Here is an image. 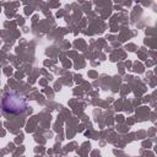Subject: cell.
Returning a JSON list of instances; mask_svg holds the SVG:
<instances>
[{"mask_svg": "<svg viewBox=\"0 0 157 157\" xmlns=\"http://www.w3.org/2000/svg\"><path fill=\"white\" fill-rule=\"evenodd\" d=\"M1 108L3 111L10 114H20L26 112L27 101L25 96L16 91H10L3 96L1 98Z\"/></svg>", "mask_w": 157, "mask_h": 157, "instance_id": "cell-1", "label": "cell"}]
</instances>
